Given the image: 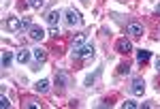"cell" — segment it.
I'll return each mask as SVG.
<instances>
[{"label":"cell","mask_w":160,"mask_h":109,"mask_svg":"<svg viewBox=\"0 0 160 109\" xmlns=\"http://www.w3.org/2000/svg\"><path fill=\"white\" fill-rule=\"evenodd\" d=\"M115 49H118V54L128 56V54L132 51V43H130V41H126V39H120V41L115 43Z\"/></svg>","instance_id":"obj_1"},{"label":"cell","mask_w":160,"mask_h":109,"mask_svg":"<svg viewBox=\"0 0 160 109\" xmlns=\"http://www.w3.org/2000/svg\"><path fill=\"white\" fill-rule=\"evenodd\" d=\"M126 30H128V34H130V36H135V39L143 36V26L139 24V22H128Z\"/></svg>","instance_id":"obj_2"},{"label":"cell","mask_w":160,"mask_h":109,"mask_svg":"<svg viewBox=\"0 0 160 109\" xmlns=\"http://www.w3.org/2000/svg\"><path fill=\"white\" fill-rule=\"evenodd\" d=\"M4 28H7L9 32H17V30H22V19H19V17H9L7 24H4Z\"/></svg>","instance_id":"obj_3"},{"label":"cell","mask_w":160,"mask_h":109,"mask_svg":"<svg viewBox=\"0 0 160 109\" xmlns=\"http://www.w3.org/2000/svg\"><path fill=\"white\" fill-rule=\"evenodd\" d=\"M130 90H132V94H137V96L143 94V92H145V81H143L141 77H137L135 81H132V86H130Z\"/></svg>","instance_id":"obj_4"},{"label":"cell","mask_w":160,"mask_h":109,"mask_svg":"<svg viewBox=\"0 0 160 109\" xmlns=\"http://www.w3.org/2000/svg\"><path fill=\"white\" fill-rule=\"evenodd\" d=\"M28 36H30L32 41H41V39L45 36V32H43V28H38V26H30V28H28Z\"/></svg>","instance_id":"obj_5"},{"label":"cell","mask_w":160,"mask_h":109,"mask_svg":"<svg viewBox=\"0 0 160 109\" xmlns=\"http://www.w3.org/2000/svg\"><path fill=\"white\" fill-rule=\"evenodd\" d=\"M66 22H68L71 26H79V24H81V15L71 9V11H66Z\"/></svg>","instance_id":"obj_6"},{"label":"cell","mask_w":160,"mask_h":109,"mask_svg":"<svg viewBox=\"0 0 160 109\" xmlns=\"http://www.w3.org/2000/svg\"><path fill=\"white\" fill-rule=\"evenodd\" d=\"M92 54H94V47L92 45H81L79 49H75V56H79V58H88Z\"/></svg>","instance_id":"obj_7"},{"label":"cell","mask_w":160,"mask_h":109,"mask_svg":"<svg viewBox=\"0 0 160 109\" xmlns=\"http://www.w3.org/2000/svg\"><path fill=\"white\" fill-rule=\"evenodd\" d=\"M68 81H71V79H68V75H66L64 71H58V73H56V84L60 86V88H66V86H68Z\"/></svg>","instance_id":"obj_8"},{"label":"cell","mask_w":160,"mask_h":109,"mask_svg":"<svg viewBox=\"0 0 160 109\" xmlns=\"http://www.w3.org/2000/svg\"><path fill=\"white\" fill-rule=\"evenodd\" d=\"M30 56H32V51H28V49H19L15 58H17V62H19V64H26V62L30 60Z\"/></svg>","instance_id":"obj_9"},{"label":"cell","mask_w":160,"mask_h":109,"mask_svg":"<svg viewBox=\"0 0 160 109\" xmlns=\"http://www.w3.org/2000/svg\"><path fill=\"white\" fill-rule=\"evenodd\" d=\"M32 56L37 58V62H45V60H47V49H43V47L32 49Z\"/></svg>","instance_id":"obj_10"},{"label":"cell","mask_w":160,"mask_h":109,"mask_svg":"<svg viewBox=\"0 0 160 109\" xmlns=\"http://www.w3.org/2000/svg\"><path fill=\"white\" fill-rule=\"evenodd\" d=\"M34 90H37L38 94H47V92H49V81H47V79H41V81L34 86Z\"/></svg>","instance_id":"obj_11"},{"label":"cell","mask_w":160,"mask_h":109,"mask_svg":"<svg viewBox=\"0 0 160 109\" xmlns=\"http://www.w3.org/2000/svg\"><path fill=\"white\" fill-rule=\"evenodd\" d=\"M149 58H152V54H149L148 49H141V51L137 54V60L141 62V64H145V62H149Z\"/></svg>","instance_id":"obj_12"},{"label":"cell","mask_w":160,"mask_h":109,"mask_svg":"<svg viewBox=\"0 0 160 109\" xmlns=\"http://www.w3.org/2000/svg\"><path fill=\"white\" fill-rule=\"evenodd\" d=\"M11 62H13V51H2V66L9 69Z\"/></svg>","instance_id":"obj_13"},{"label":"cell","mask_w":160,"mask_h":109,"mask_svg":"<svg viewBox=\"0 0 160 109\" xmlns=\"http://www.w3.org/2000/svg\"><path fill=\"white\" fill-rule=\"evenodd\" d=\"M58 19H60V11H49L47 13V22H49L51 26L58 24Z\"/></svg>","instance_id":"obj_14"},{"label":"cell","mask_w":160,"mask_h":109,"mask_svg":"<svg viewBox=\"0 0 160 109\" xmlns=\"http://www.w3.org/2000/svg\"><path fill=\"white\" fill-rule=\"evenodd\" d=\"M83 41H86V34H77V39L73 41V49H79L83 45Z\"/></svg>","instance_id":"obj_15"},{"label":"cell","mask_w":160,"mask_h":109,"mask_svg":"<svg viewBox=\"0 0 160 109\" xmlns=\"http://www.w3.org/2000/svg\"><path fill=\"white\" fill-rule=\"evenodd\" d=\"M28 4H30L32 9H43V7H45V0H28Z\"/></svg>","instance_id":"obj_16"},{"label":"cell","mask_w":160,"mask_h":109,"mask_svg":"<svg viewBox=\"0 0 160 109\" xmlns=\"http://www.w3.org/2000/svg\"><path fill=\"white\" fill-rule=\"evenodd\" d=\"M118 73H120V75H128V73H130V66H128V64H120V66H118Z\"/></svg>","instance_id":"obj_17"},{"label":"cell","mask_w":160,"mask_h":109,"mask_svg":"<svg viewBox=\"0 0 160 109\" xmlns=\"http://www.w3.org/2000/svg\"><path fill=\"white\" fill-rule=\"evenodd\" d=\"M24 107H41V103H37L34 98H28V101H24Z\"/></svg>","instance_id":"obj_18"},{"label":"cell","mask_w":160,"mask_h":109,"mask_svg":"<svg viewBox=\"0 0 160 109\" xmlns=\"http://www.w3.org/2000/svg\"><path fill=\"white\" fill-rule=\"evenodd\" d=\"M137 107H139L137 101H126V103H124V109H137Z\"/></svg>","instance_id":"obj_19"},{"label":"cell","mask_w":160,"mask_h":109,"mask_svg":"<svg viewBox=\"0 0 160 109\" xmlns=\"http://www.w3.org/2000/svg\"><path fill=\"white\" fill-rule=\"evenodd\" d=\"M0 107H11V103H9V98H7V94H2V96H0Z\"/></svg>","instance_id":"obj_20"},{"label":"cell","mask_w":160,"mask_h":109,"mask_svg":"<svg viewBox=\"0 0 160 109\" xmlns=\"http://www.w3.org/2000/svg\"><path fill=\"white\" fill-rule=\"evenodd\" d=\"M60 34V30L56 28V26H51V30H49V36H58Z\"/></svg>","instance_id":"obj_21"},{"label":"cell","mask_w":160,"mask_h":109,"mask_svg":"<svg viewBox=\"0 0 160 109\" xmlns=\"http://www.w3.org/2000/svg\"><path fill=\"white\" fill-rule=\"evenodd\" d=\"M30 19H28V17H24V19H22V28H30Z\"/></svg>","instance_id":"obj_22"},{"label":"cell","mask_w":160,"mask_h":109,"mask_svg":"<svg viewBox=\"0 0 160 109\" xmlns=\"http://www.w3.org/2000/svg\"><path fill=\"white\" fill-rule=\"evenodd\" d=\"M156 69H158V73H160V58L156 60Z\"/></svg>","instance_id":"obj_23"},{"label":"cell","mask_w":160,"mask_h":109,"mask_svg":"<svg viewBox=\"0 0 160 109\" xmlns=\"http://www.w3.org/2000/svg\"><path fill=\"white\" fill-rule=\"evenodd\" d=\"M156 13H158V15H160V2H158V4H156Z\"/></svg>","instance_id":"obj_24"}]
</instances>
